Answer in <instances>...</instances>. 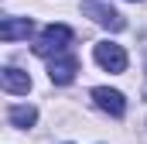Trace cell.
<instances>
[{
  "label": "cell",
  "mask_w": 147,
  "mask_h": 144,
  "mask_svg": "<svg viewBox=\"0 0 147 144\" xmlns=\"http://www.w3.org/2000/svg\"><path fill=\"white\" fill-rule=\"evenodd\" d=\"M82 10H86L96 24H103V28H110V31H123V28H127V21L113 10L106 0H86V3H82Z\"/></svg>",
  "instance_id": "7a4b0ae2"
},
{
  "label": "cell",
  "mask_w": 147,
  "mask_h": 144,
  "mask_svg": "<svg viewBox=\"0 0 147 144\" xmlns=\"http://www.w3.org/2000/svg\"><path fill=\"white\" fill-rule=\"evenodd\" d=\"M92 55H96V62L106 72H127V52L120 45H113V41H99L92 48Z\"/></svg>",
  "instance_id": "3957f363"
},
{
  "label": "cell",
  "mask_w": 147,
  "mask_h": 144,
  "mask_svg": "<svg viewBox=\"0 0 147 144\" xmlns=\"http://www.w3.org/2000/svg\"><path fill=\"white\" fill-rule=\"evenodd\" d=\"M92 100H96V107L103 110V113H110V117H123V113H127V100H123L120 89L96 86V89H92Z\"/></svg>",
  "instance_id": "277c9868"
},
{
  "label": "cell",
  "mask_w": 147,
  "mask_h": 144,
  "mask_svg": "<svg viewBox=\"0 0 147 144\" xmlns=\"http://www.w3.org/2000/svg\"><path fill=\"white\" fill-rule=\"evenodd\" d=\"M75 72H79V58L75 55H58V58H51V65H48V79L55 82V86H69L75 79Z\"/></svg>",
  "instance_id": "5b68a950"
},
{
  "label": "cell",
  "mask_w": 147,
  "mask_h": 144,
  "mask_svg": "<svg viewBox=\"0 0 147 144\" xmlns=\"http://www.w3.org/2000/svg\"><path fill=\"white\" fill-rule=\"evenodd\" d=\"M7 117H10V124H14V127L28 130V127H34L38 110H34V107H10V110H7Z\"/></svg>",
  "instance_id": "ba28073f"
},
{
  "label": "cell",
  "mask_w": 147,
  "mask_h": 144,
  "mask_svg": "<svg viewBox=\"0 0 147 144\" xmlns=\"http://www.w3.org/2000/svg\"><path fill=\"white\" fill-rule=\"evenodd\" d=\"M72 38H75V35H72L69 24H48L31 48H34V55H41V58H48V55H62V52L69 48Z\"/></svg>",
  "instance_id": "6da1fadb"
},
{
  "label": "cell",
  "mask_w": 147,
  "mask_h": 144,
  "mask_svg": "<svg viewBox=\"0 0 147 144\" xmlns=\"http://www.w3.org/2000/svg\"><path fill=\"white\" fill-rule=\"evenodd\" d=\"M31 31H34L31 17H3V21H0V38H3V41H17V38H28Z\"/></svg>",
  "instance_id": "8992f818"
},
{
  "label": "cell",
  "mask_w": 147,
  "mask_h": 144,
  "mask_svg": "<svg viewBox=\"0 0 147 144\" xmlns=\"http://www.w3.org/2000/svg\"><path fill=\"white\" fill-rule=\"evenodd\" d=\"M0 82H3V89H7V93H17V96L31 89V75H28V72H21V69H14V65L0 69Z\"/></svg>",
  "instance_id": "52a82bcc"
}]
</instances>
